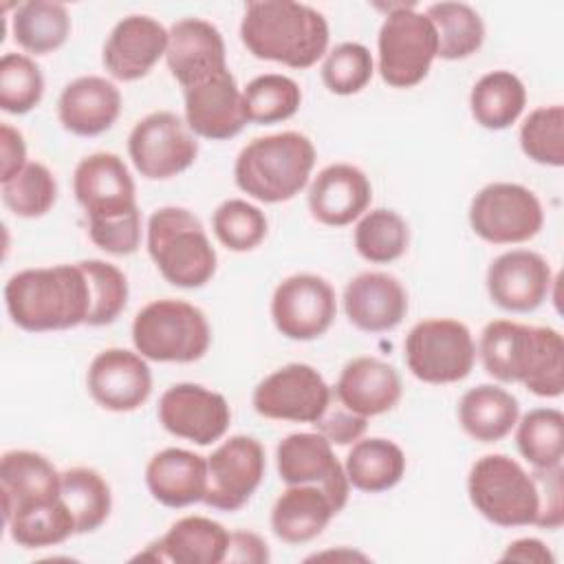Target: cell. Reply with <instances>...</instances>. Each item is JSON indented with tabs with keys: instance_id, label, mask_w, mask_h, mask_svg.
Masks as SVG:
<instances>
[{
	"instance_id": "cell-1",
	"label": "cell",
	"mask_w": 564,
	"mask_h": 564,
	"mask_svg": "<svg viewBox=\"0 0 564 564\" xmlns=\"http://www.w3.org/2000/svg\"><path fill=\"white\" fill-rule=\"evenodd\" d=\"M478 352L487 375L502 383L549 399L564 390V341L555 328L496 319L482 328Z\"/></svg>"
},
{
	"instance_id": "cell-2",
	"label": "cell",
	"mask_w": 564,
	"mask_h": 564,
	"mask_svg": "<svg viewBox=\"0 0 564 564\" xmlns=\"http://www.w3.org/2000/svg\"><path fill=\"white\" fill-rule=\"evenodd\" d=\"M4 304L9 317L22 330L44 333L75 328L90 317V282L82 262L24 269L9 278Z\"/></svg>"
},
{
	"instance_id": "cell-3",
	"label": "cell",
	"mask_w": 564,
	"mask_h": 564,
	"mask_svg": "<svg viewBox=\"0 0 564 564\" xmlns=\"http://www.w3.org/2000/svg\"><path fill=\"white\" fill-rule=\"evenodd\" d=\"M240 40L253 57L302 70L326 53L328 22L302 2L253 0L245 7Z\"/></svg>"
},
{
	"instance_id": "cell-4",
	"label": "cell",
	"mask_w": 564,
	"mask_h": 564,
	"mask_svg": "<svg viewBox=\"0 0 564 564\" xmlns=\"http://www.w3.org/2000/svg\"><path fill=\"white\" fill-rule=\"evenodd\" d=\"M315 165L308 137L286 130L247 143L234 165L236 185L260 203H284L306 183Z\"/></svg>"
},
{
	"instance_id": "cell-5",
	"label": "cell",
	"mask_w": 564,
	"mask_h": 564,
	"mask_svg": "<svg viewBox=\"0 0 564 564\" xmlns=\"http://www.w3.org/2000/svg\"><path fill=\"white\" fill-rule=\"evenodd\" d=\"M148 253L161 275L181 289H198L216 273V251L203 223L183 207H161L150 216Z\"/></svg>"
},
{
	"instance_id": "cell-6",
	"label": "cell",
	"mask_w": 564,
	"mask_h": 564,
	"mask_svg": "<svg viewBox=\"0 0 564 564\" xmlns=\"http://www.w3.org/2000/svg\"><path fill=\"white\" fill-rule=\"evenodd\" d=\"M212 341L207 317L183 300H156L143 306L132 322V344L150 361L192 364Z\"/></svg>"
},
{
	"instance_id": "cell-7",
	"label": "cell",
	"mask_w": 564,
	"mask_h": 564,
	"mask_svg": "<svg viewBox=\"0 0 564 564\" xmlns=\"http://www.w3.org/2000/svg\"><path fill=\"white\" fill-rule=\"evenodd\" d=\"M467 494L476 511L498 527H529L538 520V485L511 456L478 458L469 469Z\"/></svg>"
},
{
	"instance_id": "cell-8",
	"label": "cell",
	"mask_w": 564,
	"mask_h": 564,
	"mask_svg": "<svg viewBox=\"0 0 564 564\" xmlns=\"http://www.w3.org/2000/svg\"><path fill=\"white\" fill-rule=\"evenodd\" d=\"M377 44L379 75L392 88H412L423 82L438 55L434 24L412 4L390 7Z\"/></svg>"
},
{
	"instance_id": "cell-9",
	"label": "cell",
	"mask_w": 564,
	"mask_h": 564,
	"mask_svg": "<svg viewBox=\"0 0 564 564\" xmlns=\"http://www.w3.org/2000/svg\"><path fill=\"white\" fill-rule=\"evenodd\" d=\"M476 361V344L469 328L458 319H423L405 337V364L425 383H456Z\"/></svg>"
},
{
	"instance_id": "cell-10",
	"label": "cell",
	"mask_w": 564,
	"mask_h": 564,
	"mask_svg": "<svg viewBox=\"0 0 564 564\" xmlns=\"http://www.w3.org/2000/svg\"><path fill=\"white\" fill-rule=\"evenodd\" d=\"M544 223L538 196L518 183H489L469 205V225L491 245H518L531 240Z\"/></svg>"
},
{
	"instance_id": "cell-11",
	"label": "cell",
	"mask_w": 564,
	"mask_h": 564,
	"mask_svg": "<svg viewBox=\"0 0 564 564\" xmlns=\"http://www.w3.org/2000/svg\"><path fill=\"white\" fill-rule=\"evenodd\" d=\"M128 154L141 176L165 181L196 161L198 141L178 115L159 110L137 121L128 137Z\"/></svg>"
},
{
	"instance_id": "cell-12",
	"label": "cell",
	"mask_w": 564,
	"mask_h": 564,
	"mask_svg": "<svg viewBox=\"0 0 564 564\" xmlns=\"http://www.w3.org/2000/svg\"><path fill=\"white\" fill-rule=\"evenodd\" d=\"M253 410L264 419L315 423L330 405V388L308 364H286L253 390Z\"/></svg>"
},
{
	"instance_id": "cell-13",
	"label": "cell",
	"mask_w": 564,
	"mask_h": 564,
	"mask_svg": "<svg viewBox=\"0 0 564 564\" xmlns=\"http://www.w3.org/2000/svg\"><path fill=\"white\" fill-rule=\"evenodd\" d=\"M264 449L245 434L229 436L207 456V489L203 502L218 511H238L264 476Z\"/></svg>"
},
{
	"instance_id": "cell-14",
	"label": "cell",
	"mask_w": 564,
	"mask_h": 564,
	"mask_svg": "<svg viewBox=\"0 0 564 564\" xmlns=\"http://www.w3.org/2000/svg\"><path fill=\"white\" fill-rule=\"evenodd\" d=\"M337 315L333 286L313 273H297L282 280L271 297L275 328L295 341L324 335Z\"/></svg>"
},
{
	"instance_id": "cell-15",
	"label": "cell",
	"mask_w": 564,
	"mask_h": 564,
	"mask_svg": "<svg viewBox=\"0 0 564 564\" xmlns=\"http://www.w3.org/2000/svg\"><path fill=\"white\" fill-rule=\"evenodd\" d=\"M156 414L172 436L187 438L196 445H212L223 438L231 421L227 399L198 383L167 388L159 399Z\"/></svg>"
},
{
	"instance_id": "cell-16",
	"label": "cell",
	"mask_w": 564,
	"mask_h": 564,
	"mask_svg": "<svg viewBox=\"0 0 564 564\" xmlns=\"http://www.w3.org/2000/svg\"><path fill=\"white\" fill-rule=\"evenodd\" d=\"M275 460L278 474L286 485H319L330 496L337 511L344 509L350 482L344 465L333 454L330 441L319 432L289 434L280 441Z\"/></svg>"
},
{
	"instance_id": "cell-17",
	"label": "cell",
	"mask_w": 564,
	"mask_h": 564,
	"mask_svg": "<svg viewBox=\"0 0 564 564\" xmlns=\"http://www.w3.org/2000/svg\"><path fill=\"white\" fill-rule=\"evenodd\" d=\"M73 192L88 220L117 218L139 209L134 181L123 159L112 152H95L82 159L73 174Z\"/></svg>"
},
{
	"instance_id": "cell-18",
	"label": "cell",
	"mask_w": 564,
	"mask_h": 564,
	"mask_svg": "<svg viewBox=\"0 0 564 564\" xmlns=\"http://www.w3.org/2000/svg\"><path fill=\"white\" fill-rule=\"evenodd\" d=\"M90 397L110 412H132L152 392V372L145 357L126 348L101 350L86 375Z\"/></svg>"
},
{
	"instance_id": "cell-19",
	"label": "cell",
	"mask_w": 564,
	"mask_h": 564,
	"mask_svg": "<svg viewBox=\"0 0 564 564\" xmlns=\"http://www.w3.org/2000/svg\"><path fill=\"white\" fill-rule=\"evenodd\" d=\"M165 62L172 77L192 88L227 70L225 42L220 31L200 18H183L170 26Z\"/></svg>"
},
{
	"instance_id": "cell-20",
	"label": "cell",
	"mask_w": 564,
	"mask_h": 564,
	"mask_svg": "<svg viewBox=\"0 0 564 564\" xmlns=\"http://www.w3.org/2000/svg\"><path fill=\"white\" fill-rule=\"evenodd\" d=\"M553 284L549 262L529 249L498 256L487 269V291L494 304L511 313L535 311Z\"/></svg>"
},
{
	"instance_id": "cell-21",
	"label": "cell",
	"mask_w": 564,
	"mask_h": 564,
	"mask_svg": "<svg viewBox=\"0 0 564 564\" xmlns=\"http://www.w3.org/2000/svg\"><path fill=\"white\" fill-rule=\"evenodd\" d=\"M185 95V123L187 128L212 141H225L236 137L245 123L242 90L236 84L231 70H223L192 88Z\"/></svg>"
},
{
	"instance_id": "cell-22",
	"label": "cell",
	"mask_w": 564,
	"mask_h": 564,
	"mask_svg": "<svg viewBox=\"0 0 564 564\" xmlns=\"http://www.w3.org/2000/svg\"><path fill=\"white\" fill-rule=\"evenodd\" d=\"M170 33L150 15H128L110 31L101 62L119 82L145 77L152 66L165 55Z\"/></svg>"
},
{
	"instance_id": "cell-23",
	"label": "cell",
	"mask_w": 564,
	"mask_h": 564,
	"mask_svg": "<svg viewBox=\"0 0 564 564\" xmlns=\"http://www.w3.org/2000/svg\"><path fill=\"white\" fill-rule=\"evenodd\" d=\"M344 311L352 326L366 333H386L408 313V293L390 273L366 271L344 289Z\"/></svg>"
},
{
	"instance_id": "cell-24",
	"label": "cell",
	"mask_w": 564,
	"mask_h": 564,
	"mask_svg": "<svg viewBox=\"0 0 564 564\" xmlns=\"http://www.w3.org/2000/svg\"><path fill=\"white\" fill-rule=\"evenodd\" d=\"M372 200L368 176L348 163L324 167L308 187V209L315 220L328 227H344L357 220Z\"/></svg>"
},
{
	"instance_id": "cell-25",
	"label": "cell",
	"mask_w": 564,
	"mask_h": 564,
	"mask_svg": "<svg viewBox=\"0 0 564 564\" xmlns=\"http://www.w3.org/2000/svg\"><path fill=\"white\" fill-rule=\"evenodd\" d=\"M59 489L62 474H57L46 456L29 449H13L2 456L0 494L4 520L15 511L57 500Z\"/></svg>"
},
{
	"instance_id": "cell-26",
	"label": "cell",
	"mask_w": 564,
	"mask_h": 564,
	"mask_svg": "<svg viewBox=\"0 0 564 564\" xmlns=\"http://www.w3.org/2000/svg\"><path fill=\"white\" fill-rule=\"evenodd\" d=\"M121 112L119 88L97 75H84L64 86L57 99L59 123L77 137H97L112 128Z\"/></svg>"
},
{
	"instance_id": "cell-27",
	"label": "cell",
	"mask_w": 564,
	"mask_h": 564,
	"mask_svg": "<svg viewBox=\"0 0 564 564\" xmlns=\"http://www.w3.org/2000/svg\"><path fill=\"white\" fill-rule=\"evenodd\" d=\"M229 531L209 518L187 516L176 520L163 538L152 542L139 560L176 564H220L229 551Z\"/></svg>"
},
{
	"instance_id": "cell-28",
	"label": "cell",
	"mask_w": 564,
	"mask_h": 564,
	"mask_svg": "<svg viewBox=\"0 0 564 564\" xmlns=\"http://www.w3.org/2000/svg\"><path fill=\"white\" fill-rule=\"evenodd\" d=\"M335 397L359 416H377L399 403L401 377L377 357H357L344 366L335 383Z\"/></svg>"
},
{
	"instance_id": "cell-29",
	"label": "cell",
	"mask_w": 564,
	"mask_h": 564,
	"mask_svg": "<svg viewBox=\"0 0 564 564\" xmlns=\"http://www.w3.org/2000/svg\"><path fill=\"white\" fill-rule=\"evenodd\" d=\"M145 485L154 500L172 509L200 502L207 489V458L181 447H167L150 458Z\"/></svg>"
},
{
	"instance_id": "cell-30",
	"label": "cell",
	"mask_w": 564,
	"mask_h": 564,
	"mask_svg": "<svg viewBox=\"0 0 564 564\" xmlns=\"http://www.w3.org/2000/svg\"><path fill=\"white\" fill-rule=\"evenodd\" d=\"M337 513L319 485H289L271 509V529L286 544H304L317 538Z\"/></svg>"
},
{
	"instance_id": "cell-31",
	"label": "cell",
	"mask_w": 564,
	"mask_h": 564,
	"mask_svg": "<svg viewBox=\"0 0 564 564\" xmlns=\"http://www.w3.org/2000/svg\"><path fill=\"white\" fill-rule=\"evenodd\" d=\"M518 399L500 386L480 383L467 390L458 403V421L463 430L480 443L505 438L518 423Z\"/></svg>"
},
{
	"instance_id": "cell-32",
	"label": "cell",
	"mask_w": 564,
	"mask_h": 564,
	"mask_svg": "<svg viewBox=\"0 0 564 564\" xmlns=\"http://www.w3.org/2000/svg\"><path fill=\"white\" fill-rule=\"evenodd\" d=\"M348 482L366 494L392 489L405 474V454L388 438L357 441L344 465Z\"/></svg>"
},
{
	"instance_id": "cell-33",
	"label": "cell",
	"mask_w": 564,
	"mask_h": 564,
	"mask_svg": "<svg viewBox=\"0 0 564 564\" xmlns=\"http://www.w3.org/2000/svg\"><path fill=\"white\" fill-rule=\"evenodd\" d=\"M524 104V84L511 70H491L482 75L469 95L471 117L487 130H505L516 123Z\"/></svg>"
},
{
	"instance_id": "cell-34",
	"label": "cell",
	"mask_w": 564,
	"mask_h": 564,
	"mask_svg": "<svg viewBox=\"0 0 564 564\" xmlns=\"http://www.w3.org/2000/svg\"><path fill=\"white\" fill-rule=\"evenodd\" d=\"M15 42L35 55L59 48L70 33V18L64 4L53 0H29L11 18Z\"/></svg>"
},
{
	"instance_id": "cell-35",
	"label": "cell",
	"mask_w": 564,
	"mask_h": 564,
	"mask_svg": "<svg viewBox=\"0 0 564 564\" xmlns=\"http://www.w3.org/2000/svg\"><path fill=\"white\" fill-rule=\"evenodd\" d=\"M59 498L66 502L75 520V533H90L99 529L112 509L108 482L90 467H70L62 471Z\"/></svg>"
},
{
	"instance_id": "cell-36",
	"label": "cell",
	"mask_w": 564,
	"mask_h": 564,
	"mask_svg": "<svg viewBox=\"0 0 564 564\" xmlns=\"http://www.w3.org/2000/svg\"><path fill=\"white\" fill-rule=\"evenodd\" d=\"M425 15L434 24L438 37V55L443 59H465L474 55L485 40V24L476 9L465 2H434Z\"/></svg>"
},
{
	"instance_id": "cell-37",
	"label": "cell",
	"mask_w": 564,
	"mask_h": 564,
	"mask_svg": "<svg viewBox=\"0 0 564 564\" xmlns=\"http://www.w3.org/2000/svg\"><path fill=\"white\" fill-rule=\"evenodd\" d=\"M4 524L11 540L24 549L55 546L75 533V520L62 498L15 511Z\"/></svg>"
},
{
	"instance_id": "cell-38",
	"label": "cell",
	"mask_w": 564,
	"mask_h": 564,
	"mask_svg": "<svg viewBox=\"0 0 564 564\" xmlns=\"http://www.w3.org/2000/svg\"><path fill=\"white\" fill-rule=\"evenodd\" d=\"M302 104V90L297 82L286 75L267 73L253 77L242 90L245 117L251 123L269 126L291 119Z\"/></svg>"
},
{
	"instance_id": "cell-39",
	"label": "cell",
	"mask_w": 564,
	"mask_h": 564,
	"mask_svg": "<svg viewBox=\"0 0 564 564\" xmlns=\"http://www.w3.org/2000/svg\"><path fill=\"white\" fill-rule=\"evenodd\" d=\"M516 445L535 469L562 465L564 414L555 408H535L527 412L518 423Z\"/></svg>"
},
{
	"instance_id": "cell-40",
	"label": "cell",
	"mask_w": 564,
	"mask_h": 564,
	"mask_svg": "<svg viewBox=\"0 0 564 564\" xmlns=\"http://www.w3.org/2000/svg\"><path fill=\"white\" fill-rule=\"evenodd\" d=\"M410 242L405 220L392 209H370L355 229L357 253L375 264H388L401 258Z\"/></svg>"
},
{
	"instance_id": "cell-41",
	"label": "cell",
	"mask_w": 564,
	"mask_h": 564,
	"mask_svg": "<svg viewBox=\"0 0 564 564\" xmlns=\"http://www.w3.org/2000/svg\"><path fill=\"white\" fill-rule=\"evenodd\" d=\"M57 198V181L51 170L37 161L26 163L13 178L2 183V200L20 218L44 216Z\"/></svg>"
},
{
	"instance_id": "cell-42",
	"label": "cell",
	"mask_w": 564,
	"mask_h": 564,
	"mask_svg": "<svg viewBox=\"0 0 564 564\" xmlns=\"http://www.w3.org/2000/svg\"><path fill=\"white\" fill-rule=\"evenodd\" d=\"M520 148L531 161L540 165L562 167L564 165V108L560 104L535 108L520 128Z\"/></svg>"
},
{
	"instance_id": "cell-43",
	"label": "cell",
	"mask_w": 564,
	"mask_h": 564,
	"mask_svg": "<svg viewBox=\"0 0 564 564\" xmlns=\"http://www.w3.org/2000/svg\"><path fill=\"white\" fill-rule=\"evenodd\" d=\"M44 95L40 66L22 53H7L0 59V108L9 115L33 110Z\"/></svg>"
},
{
	"instance_id": "cell-44",
	"label": "cell",
	"mask_w": 564,
	"mask_h": 564,
	"mask_svg": "<svg viewBox=\"0 0 564 564\" xmlns=\"http://www.w3.org/2000/svg\"><path fill=\"white\" fill-rule=\"evenodd\" d=\"M212 229L227 249L251 251L267 236V218L256 205L242 198H229L216 207Z\"/></svg>"
},
{
	"instance_id": "cell-45",
	"label": "cell",
	"mask_w": 564,
	"mask_h": 564,
	"mask_svg": "<svg viewBox=\"0 0 564 564\" xmlns=\"http://www.w3.org/2000/svg\"><path fill=\"white\" fill-rule=\"evenodd\" d=\"M375 64L370 51L359 42L337 44L322 64V79L335 95H355L372 79Z\"/></svg>"
},
{
	"instance_id": "cell-46",
	"label": "cell",
	"mask_w": 564,
	"mask_h": 564,
	"mask_svg": "<svg viewBox=\"0 0 564 564\" xmlns=\"http://www.w3.org/2000/svg\"><path fill=\"white\" fill-rule=\"evenodd\" d=\"M82 267L90 282L93 308L88 317V326H106L112 324L128 302V280L126 275L110 262L104 260H82Z\"/></svg>"
},
{
	"instance_id": "cell-47",
	"label": "cell",
	"mask_w": 564,
	"mask_h": 564,
	"mask_svg": "<svg viewBox=\"0 0 564 564\" xmlns=\"http://www.w3.org/2000/svg\"><path fill=\"white\" fill-rule=\"evenodd\" d=\"M90 240L112 256H130L141 245V212L104 220H88Z\"/></svg>"
},
{
	"instance_id": "cell-48",
	"label": "cell",
	"mask_w": 564,
	"mask_h": 564,
	"mask_svg": "<svg viewBox=\"0 0 564 564\" xmlns=\"http://www.w3.org/2000/svg\"><path fill=\"white\" fill-rule=\"evenodd\" d=\"M562 465L549 469H535L531 476L540 494V511L535 524L542 529H560L564 522V487Z\"/></svg>"
},
{
	"instance_id": "cell-49",
	"label": "cell",
	"mask_w": 564,
	"mask_h": 564,
	"mask_svg": "<svg viewBox=\"0 0 564 564\" xmlns=\"http://www.w3.org/2000/svg\"><path fill=\"white\" fill-rule=\"evenodd\" d=\"M313 425L326 441L337 443V445H348V443L361 438V434L368 427V419L359 416L341 405L337 410H326Z\"/></svg>"
},
{
	"instance_id": "cell-50",
	"label": "cell",
	"mask_w": 564,
	"mask_h": 564,
	"mask_svg": "<svg viewBox=\"0 0 564 564\" xmlns=\"http://www.w3.org/2000/svg\"><path fill=\"white\" fill-rule=\"evenodd\" d=\"M0 156H2V172H0V181L2 183L13 178L26 165L24 139L9 123L0 126Z\"/></svg>"
},
{
	"instance_id": "cell-51",
	"label": "cell",
	"mask_w": 564,
	"mask_h": 564,
	"mask_svg": "<svg viewBox=\"0 0 564 564\" xmlns=\"http://www.w3.org/2000/svg\"><path fill=\"white\" fill-rule=\"evenodd\" d=\"M225 562H251V564L269 562L267 542L251 531H234L229 535V551Z\"/></svg>"
},
{
	"instance_id": "cell-52",
	"label": "cell",
	"mask_w": 564,
	"mask_h": 564,
	"mask_svg": "<svg viewBox=\"0 0 564 564\" xmlns=\"http://www.w3.org/2000/svg\"><path fill=\"white\" fill-rule=\"evenodd\" d=\"M502 562H535V564H553L555 557L546 549L544 542L535 538H520L507 546V551L500 555Z\"/></svg>"
}]
</instances>
